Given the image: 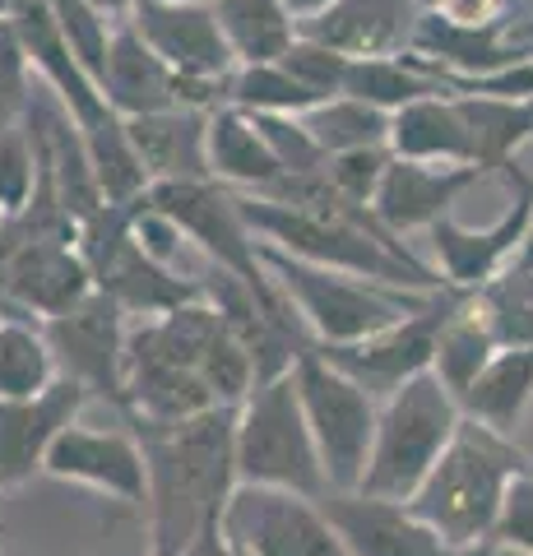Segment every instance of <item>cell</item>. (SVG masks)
<instances>
[{"label": "cell", "instance_id": "obj_1", "mask_svg": "<svg viewBox=\"0 0 533 556\" xmlns=\"http://www.w3.org/2000/svg\"><path fill=\"white\" fill-rule=\"evenodd\" d=\"M237 408L214 404L186 422H153L135 417L130 431L149 464V525L153 556H181L186 543L228 515L237 478Z\"/></svg>", "mask_w": 533, "mask_h": 556}, {"label": "cell", "instance_id": "obj_2", "mask_svg": "<svg viewBox=\"0 0 533 556\" xmlns=\"http://www.w3.org/2000/svg\"><path fill=\"white\" fill-rule=\"evenodd\" d=\"M520 473H533L524 450H515L506 431L464 413L455 441L427 473V482L413 492L408 510L427 519L445 543L455 547H483L496 543L506 492Z\"/></svg>", "mask_w": 533, "mask_h": 556}, {"label": "cell", "instance_id": "obj_3", "mask_svg": "<svg viewBox=\"0 0 533 556\" xmlns=\"http://www.w3.org/2000/svg\"><path fill=\"white\" fill-rule=\"evenodd\" d=\"M464 422V404L441 386L436 371L413 376L404 390H394L376 422L371 464L357 492L385 496V501H413V492L427 482V473L445 455Z\"/></svg>", "mask_w": 533, "mask_h": 556}, {"label": "cell", "instance_id": "obj_4", "mask_svg": "<svg viewBox=\"0 0 533 556\" xmlns=\"http://www.w3.org/2000/svg\"><path fill=\"white\" fill-rule=\"evenodd\" d=\"M237 478L255 486H283L312 501L330 492L292 371L269 386H255L237 408Z\"/></svg>", "mask_w": 533, "mask_h": 556}, {"label": "cell", "instance_id": "obj_5", "mask_svg": "<svg viewBox=\"0 0 533 556\" xmlns=\"http://www.w3.org/2000/svg\"><path fill=\"white\" fill-rule=\"evenodd\" d=\"M261 260L274 274V283L288 292V302L302 311L306 329H312L316 348L325 343H363L381 329L399 325L408 311H418L436 298V292H404V298H390L381 288L357 283L353 274L312 265V260H297L279 247L261 241Z\"/></svg>", "mask_w": 533, "mask_h": 556}, {"label": "cell", "instance_id": "obj_6", "mask_svg": "<svg viewBox=\"0 0 533 556\" xmlns=\"http://www.w3.org/2000/svg\"><path fill=\"white\" fill-rule=\"evenodd\" d=\"M79 251L89 260L93 288L126 311V316L158 320L186 302H200L204 288L177 278L172 265L153 260L135 237V204H102L93 218L79 223Z\"/></svg>", "mask_w": 533, "mask_h": 556}, {"label": "cell", "instance_id": "obj_7", "mask_svg": "<svg viewBox=\"0 0 533 556\" xmlns=\"http://www.w3.org/2000/svg\"><path fill=\"white\" fill-rule=\"evenodd\" d=\"M292 380H297L306 422H312V437L320 445L330 492H357L367 478V464H371L376 422H381L376 394L357 386L353 376H343L334 362H325L320 348L297 357Z\"/></svg>", "mask_w": 533, "mask_h": 556}, {"label": "cell", "instance_id": "obj_8", "mask_svg": "<svg viewBox=\"0 0 533 556\" xmlns=\"http://www.w3.org/2000/svg\"><path fill=\"white\" fill-rule=\"evenodd\" d=\"M42 334L56 353V367L65 380H75L89 394L107 399V408L130 422L135 404H130V386H126V311L116 306L107 292H89L84 302H75L61 316L42 320Z\"/></svg>", "mask_w": 533, "mask_h": 556}, {"label": "cell", "instance_id": "obj_9", "mask_svg": "<svg viewBox=\"0 0 533 556\" xmlns=\"http://www.w3.org/2000/svg\"><path fill=\"white\" fill-rule=\"evenodd\" d=\"M473 298H478V292L445 288L427 306L408 311L399 325H390V329H381V334H371L363 343H325L320 357L334 362L343 376H353L363 390L390 399L394 390H404L413 376L432 371L436 343L445 334V325H450Z\"/></svg>", "mask_w": 533, "mask_h": 556}, {"label": "cell", "instance_id": "obj_10", "mask_svg": "<svg viewBox=\"0 0 533 556\" xmlns=\"http://www.w3.org/2000/svg\"><path fill=\"white\" fill-rule=\"evenodd\" d=\"M144 195L163 218L177 223L186 241H195L210 265L246 278L251 288H274V274L261 260V237L251 232L237 190L223 181H153Z\"/></svg>", "mask_w": 533, "mask_h": 556}, {"label": "cell", "instance_id": "obj_11", "mask_svg": "<svg viewBox=\"0 0 533 556\" xmlns=\"http://www.w3.org/2000/svg\"><path fill=\"white\" fill-rule=\"evenodd\" d=\"M223 529L251 556H348L320 501L283 486L242 482L228 501Z\"/></svg>", "mask_w": 533, "mask_h": 556}, {"label": "cell", "instance_id": "obj_12", "mask_svg": "<svg viewBox=\"0 0 533 556\" xmlns=\"http://www.w3.org/2000/svg\"><path fill=\"white\" fill-rule=\"evenodd\" d=\"M320 510L330 515L348 556H502V543L455 547L408 510V501H385L367 492H325Z\"/></svg>", "mask_w": 533, "mask_h": 556}, {"label": "cell", "instance_id": "obj_13", "mask_svg": "<svg viewBox=\"0 0 533 556\" xmlns=\"http://www.w3.org/2000/svg\"><path fill=\"white\" fill-rule=\"evenodd\" d=\"M502 177L510 186V204L492 228L473 232V228H459L455 218H441L432 228V247H436L441 274L450 288L483 292L487 283H496V269H502L510 255L524 251L529 228H533V177L520 163H506Z\"/></svg>", "mask_w": 533, "mask_h": 556}, {"label": "cell", "instance_id": "obj_14", "mask_svg": "<svg viewBox=\"0 0 533 556\" xmlns=\"http://www.w3.org/2000/svg\"><path fill=\"white\" fill-rule=\"evenodd\" d=\"M130 24L172 65L177 79H232L237 56L228 47L214 0H144L130 10Z\"/></svg>", "mask_w": 533, "mask_h": 556}, {"label": "cell", "instance_id": "obj_15", "mask_svg": "<svg viewBox=\"0 0 533 556\" xmlns=\"http://www.w3.org/2000/svg\"><path fill=\"white\" fill-rule=\"evenodd\" d=\"M47 473L61 482H84L122 506H149V464L135 431H93L79 422L65 427L47 455Z\"/></svg>", "mask_w": 533, "mask_h": 556}, {"label": "cell", "instance_id": "obj_16", "mask_svg": "<svg viewBox=\"0 0 533 556\" xmlns=\"http://www.w3.org/2000/svg\"><path fill=\"white\" fill-rule=\"evenodd\" d=\"M89 390L75 380H56L33 399H0V492L20 486L33 473H47V455L65 427L79 422Z\"/></svg>", "mask_w": 533, "mask_h": 556}, {"label": "cell", "instance_id": "obj_17", "mask_svg": "<svg viewBox=\"0 0 533 556\" xmlns=\"http://www.w3.org/2000/svg\"><path fill=\"white\" fill-rule=\"evenodd\" d=\"M492 172L473 163H413L394 159L381 190H376V218L399 237V232H432L441 218H450V204L464 200V190H473L478 181H487Z\"/></svg>", "mask_w": 533, "mask_h": 556}, {"label": "cell", "instance_id": "obj_18", "mask_svg": "<svg viewBox=\"0 0 533 556\" xmlns=\"http://www.w3.org/2000/svg\"><path fill=\"white\" fill-rule=\"evenodd\" d=\"M422 24V0H334L302 24V38L343 51L348 61L404 56Z\"/></svg>", "mask_w": 533, "mask_h": 556}, {"label": "cell", "instance_id": "obj_19", "mask_svg": "<svg viewBox=\"0 0 533 556\" xmlns=\"http://www.w3.org/2000/svg\"><path fill=\"white\" fill-rule=\"evenodd\" d=\"M98 84L126 121L181 108L177 102V75H172V65L144 42V33L130 24V14H116L112 38H107V56H102V70H98Z\"/></svg>", "mask_w": 533, "mask_h": 556}, {"label": "cell", "instance_id": "obj_20", "mask_svg": "<svg viewBox=\"0 0 533 556\" xmlns=\"http://www.w3.org/2000/svg\"><path fill=\"white\" fill-rule=\"evenodd\" d=\"M130 144L153 181H214L210 172V112L167 108L126 121Z\"/></svg>", "mask_w": 533, "mask_h": 556}, {"label": "cell", "instance_id": "obj_21", "mask_svg": "<svg viewBox=\"0 0 533 556\" xmlns=\"http://www.w3.org/2000/svg\"><path fill=\"white\" fill-rule=\"evenodd\" d=\"M390 153L394 159H413V163H473L478 167V139L455 93L422 98L394 112Z\"/></svg>", "mask_w": 533, "mask_h": 556}, {"label": "cell", "instance_id": "obj_22", "mask_svg": "<svg viewBox=\"0 0 533 556\" xmlns=\"http://www.w3.org/2000/svg\"><path fill=\"white\" fill-rule=\"evenodd\" d=\"M210 172L214 181L242 190V195H265L274 181L288 177L283 163L274 159L265 130L242 108H218L210 116Z\"/></svg>", "mask_w": 533, "mask_h": 556}, {"label": "cell", "instance_id": "obj_23", "mask_svg": "<svg viewBox=\"0 0 533 556\" xmlns=\"http://www.w3.org/2000/svg\"><path fill=\"white\" fill-rule=\"evenodd\" d=\"M214 14L228 33L237 65L283 61L302 38V24L288 10V0H214Z\"/></svg>", "mask_w": 533, "mask_h": 556}, {"label": "cell", "instance_id": "obj_24", "mask_svg": "<svg viewBox=\"0 0 533 556\" xmlns=\"http://www.w3.org/2000/svg\"><path fill=\"white\" fill-rule=\"evenodd\" d=\"M450 93V79L432 70L427 61H418L413 51L404 56H367V61H353L348 65V84H343V98H363L381 112H399L408 102H422V98H441Z\"/></svg>", "mask_w": 533, "mask_h": 556}, {"label": "cell", "instance_id": "obj_25", "mask_svg": "<svg viewBox=\"0 0 533 556\" xmlns=\"http://www.w3.org/2000/svg\"><path fill=\"white\" fill-rule=\"evenodd\" d=\"M529 404H533V343H520V348H502L492 357V367L478 376V386L464 399V413L510 437Z\"/></svg>", "mask_w": 533, "mask_h": 556}, {"label": "cell", "instance_id": "obj_26", "mask_svg": "<svg viewBox=\"0 0 533 556\" xmlns=\"http://www.w3.org/2000/svg\"><path fill=\"white\" fill-rule=\"evenodd\" d=\"M496 353H502V343H496L492 325H487V316H483V306H478V298H473L450 325H445V334H441V343H436L432 371L441 376V386L464 404V399H469V390L478 386V376L492 367Z\"/></svg>", "mask_w": 533, "mask_h": 556}, {"label": "cell", "instance_id": "obj_27", "mask_svg": "<svg viewBox=\"0 0 533 556\" xmlns=\"http://www.w3.org/2000/svg\"><path fill=\"white\" fill-rule=\"evenodd\" d=\"M61 380L42 320L0 316V399H33Z\"/></svg>", "mask_w": 533, "mask_h": 556}, {"label": "cell", "instance_id": "obj_28", "mask_svg": "<svg viewBox=\"0 0 533 556\" xmlns=\"http://www.w3.org/2000/svg\"><path fill=\"white\" fill-rule=\"evenodd\" d=\"M228 108H242L251 116H306L320 108L316 93L302 89V79L292 75L283 61L265 65H237L228 84Z\"/></svg>", "mask_w": 533, "mask_h": 556}, {"label": "cell", "instance_id": "obj_29", "mask_svg": "<svg viewBox=\"0 0 533 556\" xmlns=\"http://www.w3.org/2000/svg\"><path fill=\"white\" fill-rule=\"evenodd\" d=\"M302 126L312 130L316 144L330 153H348V149H376V144H390V112L371 108L363 98H334V102H320L302 116Z\"/></svg>", "mask_w": 533, "mask_h": 556}, {"label": "cell", "instance_id": "obj_30", "mask_svg": "<svg viewBox=\"0 0 533 556\" xmlns=\"http://www.w3.org/2000/svg\"><path fill=\"white\" fill-rule=\"evenodd\" d=\"M33 190H38V149L28 126L0 130V214H24Z\"/></svg>", "mask_w": 533, "mask_h": 556}, {"label": "cell", "instance_id": "obj_31", "mask_svg": "<svg viewBox=\"0 0 533 556\" xmlns=\"http://www.w3.org/2000/svg\"><path fill=\"white\" fill-rule=\"evenodd\" d=\"M283 65L302 79L306 93H316V102H334V98H343V84H348V65L353 61L343 56V51H334V47L297 38V42H292V51L283 56Z\"/></svg>", "mask_w": 533, "mask_h": 556}, {"label": "cell", "instance_id": "obj_32", "mask_svg": "<svg viewBox=\"0 0 533 556\" xmlns=\"http://www.w3.org/2000/svg\"><path fill=\"white\" fill-rule=\"evenodd\" d=\"M28 51L20 42L10 20H0V130L24 126L33 108V84H28Z\"/></svg>", "mask_w": 533, "mask_h": 556}, {"label": "cell", "instance_id": "obj_33", "mask_svg": "<svg viewBox=\"0 0 533 556\" xmlns=\"http://www.w3.org/2000/svg\"><path fill=\"white\" fill-rule=\"evenodd\" d=\"M394 163L390 144H376V149H348V153H334L330 163H325V177H330V186L339 190V195H348L357 204H371L376 190H381L385 172Z\"/></svg>", "mask_w": 533, "mask_h": 556}, {"label": "cell", "instance_id": "obj_34", "mask_svg": "<svg viewBox=\"0 0 533 556\" xmlns=\"http://www.w3.org/2000/svg\"><path fill=\"white\" fill-rule=\"evenodd\" d=\"M496 543L533 552V473H520L510 482L506 506H502V525H496Z\"/></svg>", "mask_w": 533, "mask_h": 556}, {"label": "cell", "instance_id": "obj_35", "mask_svg": "<svg viewBox=\"0 0 533 556\" xmlns=\"http://www.w3.org/2000/svg\"><path fill=\"white\" fill-rule=\"evenodd\" d=\"M427 10H436L450 24H469V28H487L496 20H506V0H427Z\"/></svg>", "mask_w": 533, "mask_h": 556}, {"label": "cell", "instance_id": "obj_36", "mask_svg": "<svg viewBox=\"0 0 533 556\" xmlns=\"http://www.w3.org/2000/svg\"><path fill=\"white\" fill-rule=\"evenodd\" d=\"M181 556H237V547H232L228 529H223V519H210V525H204L191 543H186Z\"/></svg>", "mask_w": 533, "mask_h": 556}, {"label": "cell", "instance_id": "obj_37", "mask_svg": "<svg viewBox=\"0 0 533 556\" xmlns=\"http://www.w3.org/2000/svg\"><path fill=\"white\" fill-rule=\"evenodd\" d=\"M506 42H510L515 51H520V56H533V20H524V24H515V20H510Z\"/></svg>", "mask_w": 533, "mask_h": 556}, {"label": "cell", "instance_id": "obj_38", "mask_svg": "<svg viewBox=\"0 0 533 556\" xmlns=\"http://www.w3.org/2000/svg\"><path fill=\"white\" fill-rule=\"evenodd\" d=\"M334 0H288V10L297 14V24H306V20H316L320 10H330Z\"/></svg>", "mask_w": 533, "mask_h": 556}, {"label": "cell", "instance_id": "obj_39", "mask_svg": "<svg viewBox=\"0 0 533 556\" xmlns=\"http://www.w3.org/2000/svg\"><path fill=\"white\" fill-rule=\"evenodd\" d=\"M135 5H144V0H102V10H107L112 20H116V14H130Z\"/></svg>", "mask_w": 533, "mask_h": 556}, {"label": "cell", "instance_id": "obj_40", "mask_svg": "<svg viewBox=\"0 0 533 556\" xmlns=\"http://www.w3.org/2000/svg\"><path fill=\"white\" fill-rule=\"evenodd\" d=\"M515 269H533V228H529V241H524V251L515 255Z\"/></svg>", "mask_w": 533, "mask_h": 556}, {"label": "cell", "instance_id": "obj_41", "mask_svg": "<svg viewBox=\"0 0 533 556\" xmlns=\"http://www.w3.org/2000/svg\"><path fill=\"white\" fill-rule=\"evenodd\" d=\"M232 547H237V543H232ZM237 556H251V552H242V547H237Z\"/></svg>", "mask_w": 533, "mask_h": 556}, {"label": "cell", "instance_id": "obj_42", "mask_svg": "<svg viewBox=\"0 0 533 556\" xmlns=\"http://www.w3.org/2000/svg\"><path fill=\"white\" fill-rule=\"evenodd\" d=\"M93 5H98V10H102V0H93Z\"/></svg>", "mask_w": 533, "mask_h": 556}]
</instances>
